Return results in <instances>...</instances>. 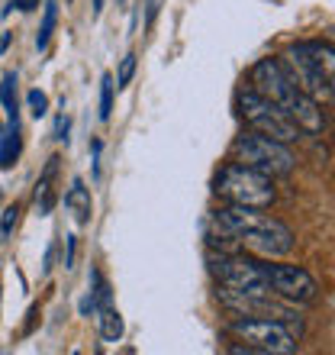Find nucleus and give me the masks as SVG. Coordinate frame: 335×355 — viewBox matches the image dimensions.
<instances>
[{"mask_svg":"<svg viewBox=\"0 0 335 355\" xmlns=\"http://www.w3.org/2000/svg\"><path fill=\"white\" fill-rule=\"evenodd\" d=\"M213 223L233 236V243L261 259H284L293 249V233L278 216H268L255 207H223L213 214Z\"/></svg>","mask_w":335,"mask_h":355,"instance_id":"f257e3e1","label":"nucleus"},{"mask_svg":"<svg viewBox=\"0 0 335 355\" xmlns=\"http://www.w3.org/2000/svg\"><path fill=\"white\" fill-rule=\"evenodd\" d=\"M248 85L255 87L261 97H268L271 103H278L280 110L300 126V132H323L326 116L319 110V101L309 97V94L287 75V68L280 65V58H261V62H255V68H251V75H248Z\"/></svg>","mask_w":335,"mask_h":355,"instance_id":"f03ea898","label":"nucleus"},{"mask_svg":"<svg viewBox=\"0 0 335 355\" xmlns=\"http://www.w3.org/2000/svg\"><path fill=\"white\" fill-rule=\"evenodd\" d=\"M213 191L216 197H223L226 204H235V207H255V210H268L274 204V178L271 175H261V171L248 168L242 162H229L219 168L213 181Z\"/></svg>","mask_w":335,"mask_h":355,"instance_id":"7ed1b4c3","label":"nucleus"},{"mask_svg":"<svg viewBox=\"0 0 335 355\" xmlns=\"http://www.w3.org/2000/svg\"><path fill=\"white\" fill-rule=\"evenodd\" d=\"M229 336L245 346H233V352H261V355H293L300 349L297 333L274 317H239L229 323Z\"/></svg>","mask_w":335,"mask_h":355,"instance_id":"20e7f679","label":"nucleus"},{"mask_svg":"<svg viewBox=\"0 0 335 355\" xmlns=\"http://www.w3.org/2000/svg\"><path fill=\"white\" fill-rule=\"evenodd\" d=\"M210 271H213L219 291L229 294H242V297H261V294H274L271 284L261 275V265L248 255L239 252H210L206 255Z\"/></svg>","mask_w":335,"mask_h":355,"instance_id":"39448f33","label":"nucleus"},{"mask_svg":"<svg viewBox=\"0 0 335 355\" xmlns=\"http://www.w3.org/2000/svg\"><path fill=\"white\" fill-rule=\"evenodd\" d=\"M233 159L248 165V168L261 171V175H271V178H284L293 171L297 159L293 152L287 149V142H278L271 136H261V132H242L233 146Z\"/></svg>","mask_w":335,"mask_h":355,"instance_id":"423d86ee","label":"nucleus"},{"mask_svg":"<svg viewBox=\"0 0 335 355\" xmlns=\"http://www.w3.org/2000/svg\"><path fill=\"white\" fill-rule=\"evenodd\" d=\"M239 116H242L255 132H261V136H271V139H278V142L300 139L297 123L290 120L278 103H271L268 97H261L251 85H245L242 91H239Z\"/></svg>","mask_w":335,"mask_h":355,"instance_id":"0eeeda50","label":"nucleus"},{"mask_svg":"<svg viewBox=\"0 0 335 355\" xmlns=\"http://www.w3.org/2000/svg\"><path fill=\"white\" fill-rule=\"evenodd\" d=\"M264 281L271 284L274 297L290 300V304H313L316 300V281L309 278L307 268L300 265H271V262H258Z\"/></svg>","mask_w":335,"mask_h":355,"instance_id":"6e6552de","label":"nucleus"},{"mask_svg":"<svg viewBox=\"0 0 335 355\" xmlns=\"http://www.w3.org/2000/svg\"><path fill=\"white\" fill-rule=\"evenodd\" d=\"M280 65L287 68V75L297 81L303 91L309 94V97H332V91L326 87V81H323V75H319V68L313 65V58H309L307 46L303 42H297V46H290L284 55H280Z\"/></svg>","mask_w":335,"mask_h":355,"instance_id":"1a4fd4ad","label":"nucleus"},{"mask_svg":"<svg viewBox=\"0 0 335 355\" xmlns=\"http://www.w3.org/2000/svg\"><path fill=\"white\" fill-rule=\"evenodd\" d=\"M0 168H13L23 149V132H19V110L7 113V132H0Z\"/></svg>","mask_w":335,"mask_h":355,"instance_id":"9d476101","label":"nucleus"},{"mask_svg":"<svg viewBox=\"0 0 335 355\" xmlns=\"http://www.w3.org/2000/svg\"><path fill=\"white\" fill-rule=\"evenodd\" d=\"M58 155H52L48 159V165H46V171L39 175V181H36V210H39V216H48L52 214V207H55V187H52V181H55V175H58Z\"/></svg>","mask_w":335,"mask_h":355,"instance_id":"9b49d317","label":"nucleus"},{"mask_svg":"<svg viewBox=\"0 0 335 355\" xmlns=\"http://www.w3.org/2000/svg\"><path fill=\"white\" fill-rule=\"evenodd\" d=\"M65 207L75 214L78 223H91V216H93V200H91V191L84 187L81 178H75L71 181V187H68V194H65Z\"/></svg>","mask_w":335,"mask_h":355,"instance_id":"f8f14e48","label":"nucleus"},{"mask_svg":"<svg viewBox=\"0 0 335 355\" xmlns=\"http://www.w3.org/2000/svg\"><path fill=\"white\" fill-rule=\"evenodd\" d=\"M303 46H307L313 65L319 68V75H323L326 87L335 94V46H329V42H303Z\"/></svg>","mask_w":335,"mask_h":355,"instance_id":"ddd939ff","label":"nucleus"},{"mask_svg":"<svg viewBox=\"0 0 335 355\" xmlns=\"http://www.w3.org/2000/svg\"><path fill=\"white\" fill-rule=\"evenodd\" d=\"M103 304H110V284H107V278H103L100 271L93 268L91 271V291H87V297H84V304H81V313H97Z\"/></svg>","mask_w":335,"mask_h":355,"instance_id":"4468645a","label":"nucleus"},{"mask_svg":"<svg viewBox=\"0 0 335 355\" xmlns=\"http://www.w3.org/2000/svg\"><path fill=\"white\" fill-rule=\"evenodd\" d=\"M97 329H100V339H107V343H120L123 317H120V310L113 307V304H103V307L97 310Z\"/></svg>","mask_w":335,"mask_h":355,"instance_id":"2eb2a0df","label":"nucleus"},{"mask_svg":"<svg viewBox=\"0 0 335 355\" xmlns=\"http://www.w3.org/2000/svg\"><path fill=\"white\" fill-rule=\"evenodd\" d=\"M55 23H58V3L55 0H46V13H42V23H39V33H36V49L46 52L48 42H52V33H55Z\"/></svg>","mask_w":335,"mask_h":355,"instance_id":"dca6fc26","label":"nucleus"},{"mask_svg":"<svg viewBox=\"0 0 335 355\" xmlns=\"http://www.w3.org/2000/svg\"><path fill=\"white\" fill-rule=\"evenodd\" d=\"M113 91H116L113 75H103L100 78V120H110L113 116Z\"/></svg>","mask_w":335,"mask_h":355,"instance_id":"f3484780","label":"nucleus"},{"mask_svg":"<svg viewBox=\"0 0 335 355\" xmlns=\"http://www.w3.org/2000/svg\"><path fill=\"white\" fill-rule=\"evenodd\" d=\"M132 75H136V52H129V55L120 62V71H116V91H123V87L129 85Z\"/></svg>","mask_w":335,"mask_h":355,"instance_id":"a211bd4d","label":"nucleus"},{"mask_svg":"<svg viewBox=\"0 0 335 355\" xmlns=\"http://www.w3.org/2000/svg\"><path fill=\"white\" fill-rule=\"evenodd\" d=\"M26 103H29V110H33V116H46L48 113V97L39 87H33V91L26 94Z\"/></svg>","mask_w":335,"mask_h":355,"instance_id":"6ab92c4d","label":"nucleus"},{"mask_svg":"<svg viewBox=\"0 0 335 355\" xmlns=\"http://www.w3.org/2000/svg\"><path fill=\"white\" fill-rule=\"evenodd\" d=\"M17 220H19V207L17 204L7 207V210H3V220H0V233L10 236L13 233V226H17Z\"/></svg>","mask_w":335,"mask_h":355,"instance_id":"aec40b11","label":"nucleus"},{"mask_svg":"<svg viewBox=\"0 0 335 355\" xmlns=\"http://www.w3.org/2000/svg\"><path fill=\"white\" fill-rule=\"evenodd\" d=\"M75 249H78V239L65 236V268H75Z\"/></svg>","mask_w":335,"mask_h":355,"instance_id":"412c9836","label":"nucleus"},{"mask_svg":"<svg viewBox=\"0 0 335 355\" xmlns=\"http://www.w3.org/2000/svg\"><path fill=\"white\" fill-rule=\"evenodd\" d=\"M68 126H71V123H68V116H58V123H55V139H62V142L68 139Z\"/></svg>","mask_w":335,"mask_h":355,"instance_id":"4be33fe9","label":"nucleus"},{"mask_svg":"<svg viewBox=\"0 0 335 355\" xmlns=\"http://www.w3.org/2000/svg\"><path fill=\"white\" fill-rule=\"evenodd\" d=\"M13 7L23 10V13H29V10H36V7H39V0H13Z\"/></svg>","mask_w":335,"mask_h":355,"instance_id":"5701e85b","label":"nucleus"},{"mask_svg":"<svg viewBox=\"0 0 335 355\" xmlns=\"http://www.w3.org/2000/svg\"><path fill=\"white\" fill-rule=\"evenodd\" d=\"M7 46H10V33H3V36H0V52H3Z\"/></svg>","mask_w":335,"mask_h":355,"instance_id":"b1692460","label":"nucleus"},{"mask_svg":"<svg viewBox=\"0 0 335 355\" xmlns=\"http://www.w3.org/2000/svg\"><path fill=\"white\" fill-rule=\"evenodd\" d=\"M100 10H103V0H93V13L100 17Z\"/></svg>","mask_w":335,"mask_h":355,"instance_id":"393cba45","label":"nucleus"}]
</instances>
